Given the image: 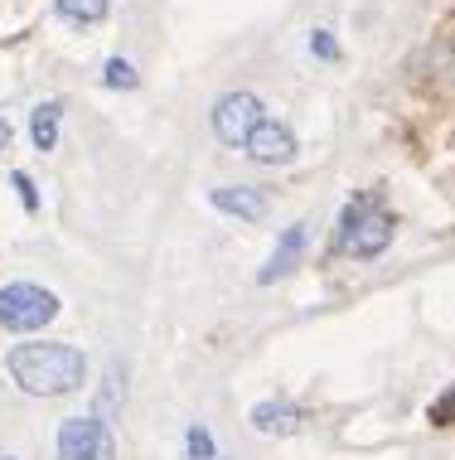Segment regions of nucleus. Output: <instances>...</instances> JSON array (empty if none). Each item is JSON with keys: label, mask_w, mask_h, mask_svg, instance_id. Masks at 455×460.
<instances>
[{"label": "nucleus", "mask_w": 455, "mask_h": 460, "mask_svg": "<svg viewBox=\"0 0 455 460\" xmlns=\"http://www.w3.org/2000/svg\"><path fill=\"white\" fill-rule=\"evenodd\" d=\"M10 378L20 383V393L30 397H64L78 393L88 378V354L73 344H54V340H20L5 354Z\"/></svg>", "instance_id": "f257e3e1"}, {"label": "nucleus", "mask_w": 455, "mask_h": 460, "mask_svg": "<svg viewBox=\"0 0 455 460\" xmlns=\"http://www.w3.org/2000/svg\"><path fill=\"white\" fill-rule=\"evenodd\" d=\"M102 83H107V88H117V93H131L141 83V73L131 68L127 58H107V64H102Z\"/></svg>", "instance_id": "f8f14e48"}, {"label": "nucleus", "mask_w": 455, "mask_h": 460, "mask_svg": "<svg viewBox=\"0 0 455 460\" xmlns=\"http://www.w3.org/2000/svg\"><path fill=\"white\" fill-rule=\"evenodd\" d=\"M311 54H315V58H325V64H335V58H339L335 34H329V30H315V34H311Z\"/></svg>", "instance_id": "f3484780"}, {"label": "nucleus", "mask_w": 455, "mask_h": 460, "mask_svg": "<svg viewBox=\"0 0 455 460\" xmlns=\"http://www.w3.org/2000/svg\"><path fill=\"white\" fill-rule=\"evenodd\" d=\"M252 427L267 431V437H296L305 427V407L296 397H267V402L252 407Z\"/></svg>", "instance_id": "6e6552de"}, {"label": "nucleus", "mask_w": 455, "mask_h": 460, "mask_svg": "<svg viewBox=\"0 0 455 460\" xmlns=\"http://www.w3.org/2000/svg\"><path fill=\"white\" fill-rule=\"evenodd\" d=\"M184 451H189V460H214V437H208V427L184 431Z\"/></svg>", "instance_id": "ddd939ff"}, {"label": "nucleus", "mask_w": 455, "mask_h": 460, "mask_svg": "<svg viewBox=\"0 0 455 460\" xmlns=\"http://www.w3.org/2000/svg\"><path fill=\"white\" fill-rule=\"evenodd\" d=\"M208 199H214V208H218V214H228V218H242V223L267 218V194L252 190V184H218Z\"/></svg>", "instance_id": "1a4fd4ad"}, {"label": "nucleus", "mask_w": 455, "mask_h": 460, "mask_svg": "<svg viewBox=\"0 0 455 460\" xmlns=\"http://www.w3.org/2000/svg\"><path fill=\"white\" fill-rule=\"evenodd\" d=\"M107 407H121V373H112L107 368V378H102V397H97V412H107Z\"/></svg>", "instance_id": "dca6fc26"}, {"label": "nucleus", "mask_w": 455, "mask_h": 460, "mask_svg": "<svg viewBox=\"0 0 455 460\" xmlns=\"http://www.w3.org/2000/svg\"><path fill=\"white\" fill-rule=\"evenodd\" d=\"M58 121H64V102H39L30 111V141L34 151H54L58 146Z\"/></svg>", "instance_id": "9d476101"}, {"label": "nucleus", "mask_w": 455, "mask_h": 460, "mask_svg": "<svg viewBox=\"0 0 455 460\" xmlns=\"http://www.w3.org/2000/svg\"><path fill=\"white\" fill-rule=\"evenodd\" d=\"M5 146H10V121L0 117V155H5Z\"/></svg>", "instance_id": "a211bd4d"}, {"label": "nucleus", "mask_w": 455, "mask_h": 460, "mask_svg": "<svg viewBox=\"0 0 455 460\" xmlns=\"http://www.w3.org/2000/svg\"><path fill=\"white\" fill-rule=\"evenodd\" d=\"M0 460H15V456H0Z\"/></svg>", "instance_id": "6ab92c4d"}, {"label": "nucleus", "mask_w": 455, "mask_h": 460, "mask_svg": "<svg viewBox=\"0 0 455 460\" xmlns=\"http://www.w3.org/2000/svg\"><path fill=\"white\" fill-rule=\"evenodd\" d=\"M107 5H112V0H54V10L73 24H102Z\"/></svg>", "instance_id": "9b49d317"}, {"label": "nucleus", "mask_w": 455, "mask_h": 460, "mask_svg": "<svg viewBox=\"0 0 455 460\" xmlns=\"http://www.w3.org/2000/svg\"><path fill=\"white\" fill-rule=\"evenodd\" d=\"M392 233H398V218H392V208L378 194H354L335 218V243H339L344 257H354V262L383 257L392 247Z\"/></svg>", "instance_id": "f03ea898"}, {"label": "nucleus", "mask_w": 455, "mask_h": 460, "mask_svg": "<svg viewBox=\"0 0 455 460\" xmlns=\"http://www.w3.org/2000/svg\"><path fill=\"white\" fill-rule=\"evenodd\" d=\"M54 456L58 460H117L112 427L102 417H68L54 437Z\"/></svg>", "instance_id": "39448f33"}, {"label": "nucleus", "mask_w": 455, "mask_h": 460, "mask_svg": "<svg viewBox=\"0 0 455 460\" xmlns=\"http://www.w3.org/2000/svg\"><path fill=\"white\" fill-rule=\"evenodd\" d=\"M305 243H311V233H305V223H291V228L276 238V247H272V257L262 262V271H257V281H262V286H272V281H286L291 271H296V267L305 262Z\"/></svg>", "instance_id": "0eeeda50"}, {"label": "nucleus", "mask_w": 455, "mask_h": 460, "mask_svg": "<svg viewBox=\"0 0 455 460\" xmlns=\"http://www.w3.org/2000/svg\"><path fill=\"white\" fill-rule=\"evenodd\" d=\"M257 121H267L262 97L257 93H223L214 102V111H208V127H214V136L228 146V151H242V146H248Z\"/></svg>", "instance_id": "20e7f679"}, {"label": "nucleus", "mask_w": 455, "mask_h": 460, "mask_svg": "<svg viewBox=\"0 0 455 460\" xmlns=\"http://www.w3.org/2000/svg\"><path fill=\"white\" fill-rule=\"evenodd\" d=\"M426 421H432V427H455V383H451V388H446V393H441L436 402H432V412H426Z\"/></svg>", "instance_id": "4468645a"}, {"label": "nucleus", "mask_w": 455, "mask_h": 460, "mask_svg": "<svg viewBox=\"0 0 455 460\" xmlns=\"http://www.w3.org/2000/svg\"><path fill=\"white\" fill-rule=\"evenodd\" d=\"M10 184H15V194H20L24 214H39V190H34V180L24 175V170H15V175H10Z\"/></svg>", "instance_id": "2eb2a0df"}, {"label": "nucleus", "mask_w": 455, "mask_h": 460, "mask_svg": "<svg viewBox=\"0 0 455 460\" xmlns=\"http://www.w3.org/2000/svg\"><path fill=\"white\" fill-rule=\"evenodd\" d=\"M257 165H291L301 151V141H296V131L286 127V121H276V117H267V121H257V131L248 136V146H242Z\"/></svg>", "instance_id": "423d86ee"}, {"label": "nucleus", "mask_w": 455, "mask_h": 460, "mask_svg": "<svg viewBox=\"0 0 455 460\" xmlns=\"http://www.w3.org/2000/svg\"><path fill=\"white\" fill-rule=\"evenodd\" d=\"M48 320H58V296L34 281H10L0 286V330L10 334H34Z\"/></svg>", "instance_id": "7ed1b4c3"}]
</instances>
